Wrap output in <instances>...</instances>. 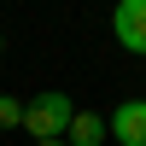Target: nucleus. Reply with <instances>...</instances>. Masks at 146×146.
I'll use <instances>...</instances> for the list:
<instances>
[{"label": "nucleus", "mask_w": 146, "mask_h": 146, "mask_svg": "<svg viewBox=\"0 0 146 146\" xmlns=\"http://www.w3.org/2000/svg\"><path fill=\"white\" fill-rule=\"evenodd\" d=\"M105 123H111V146H146V100H123Z\"/></svg>", "instance_id": "obj_2"}, {"label": "nucleus", "mask_w": 146, "mask_h": 146, "mask_svg": "<svg viewBox=\"0 0 146 146\" xmlns=\"http://www.w3.org/2000/svg\"><path fill=\"white\" fill-rule=\"evenodd\" d=\"M0 129H23V100L0 94Z\"/></svg>", "instance_id": "obj_5"}, {"label": "nucleus", "mask_w": 146, "mask_h": 146, "mask_svg": "<svg viewBox=\"0 0 146 146\" xmlns=\"http://www.w3.org/2000/svg\"><path fill=\"white\" fill-rule=\"evenodd\" d=\"M35 146H64V140H35Z\"/></svg>", "instance_id": "obj_6"}, {"label": "nucleus", "mask_w": 146, "mask_h": 146, "mask_svg": "<svg viewBox=\"0 0 146 146\" xmlns=\"http://www.w3.org/2000/svg\"><path fill=\"white\" fill-rule=\"evenodd\" d=\"M111 35L129 53H146V0H123V6L111 12Z\"/></svg>", "instance_id": "obj_3"}, {"label": "nucleus", "mask_w": 146, "mask_h": 146, "mask_svg": "<svg viewBox=\"0 0 146 146\" xmlns=\"http://www.w3.org/2000/svg\"><path fill=\"white\" fill-rule=\"evenodd\" d=\"M0 53H6V35H0Z\"/></svg>", "instance_id": "obj_7"}, {"label": "nucleus", "mask_w": 146, "mask_h": 146, "mask_svg": "<svg viewBox=\"0 0 146 146\" xmlns=\"http://www.w3.org/2000/svg\"><path fill=\"white\" fill-rule=\"evenodd\" d=\"M105 140H111V123L100 111H76V123L64 135V146H105Z\"/></svg>", "instance_id": "obj_4"}, {"label": "nucleus", "mask_w": 146, "mask_h": 146, "mask_svg": "<svg viewBox=\"0 0 146 146\" xmlns=\"http://www.w3.org/2000/svg\"><path fill=\"white\" fill-rule=\"evenodd\" d=\"M70 123H76V100L58 88L35 94V100H23V129H29V140H64Z\"/></svg>", "instance_id": "obj_1"}]
</instances>
